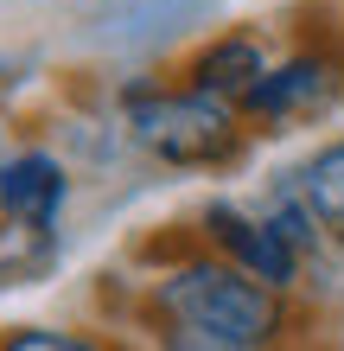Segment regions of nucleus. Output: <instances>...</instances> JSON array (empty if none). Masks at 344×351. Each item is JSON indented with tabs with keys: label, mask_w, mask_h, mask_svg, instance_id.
<instances>
[{
	"label": "nucleus",
	"mask_w": 344,
	"mask_h": 351,
	"mask_svg": "<svg viewBox=\"0 0 344 351\" xmlns=\"http://www.w3.org/2000/svg\"><path fill=\"white\" fill-rule=\"evenodd\" d=\"M134 326H191V332L249 345V351H300L306 339V306L293 294L249 281L224 256H211L204 243H191L178 262L153 268L134 287Z\"/></svg>",
	"instance_id": "1"
},
{
	"label": "nucleus",
	"mask_w": 344,
	"mask_h": 351,
	"mask_svg": "<svg viewBox=\"0 0 344 351\" xmlns=\"http://www.w3.org/2000/svg\"><path fill=\"white\" fill-rule=\"evenodd\" d=\"M109 102L121 115L128 154L166 173H236L255 147V128L242 121V109L185 90L172 71L121 77V84H109Z\"/></svg>",
	"instance_id": "2"
},
{
	"label": "nucleus",
	"mask_w": 344,
	"mask_h": 351,
	"mask_svg": "<svg viewBox=\"0 0 344 351\" xmlns=\"http://www.w3.org/2000/svg\"><path fill=\"white\" fill-rule=\"evenodd\" d=\"M344 109V19L338 7H306L287 26V45L274 51V71L242 102V121L261 134H293Z\"/></svg>",
	"instance_id": "3"
},
{
	"label": "nucleus",
	"mask_w": 344,
	"mask_h": 351,
	"mask_svg": "<svg viewBox=\"0 0 344 351\" xmlns=\"http://www.w3.org/2000/svg\"><path fill=\"white\" fill-rule=\"evenodd\" d=\"M191 237L204 243L211 256H224L230 268H242L249 281L274 287V294H293L300 300V294H306V281H313L306 262L287 250V237H280L255 204H242V198H204L191 211Z\"/></svg>",
	"instance_id": "4"
},
{
	"label": "nucleus",
	"mask_w": 344,
	"mask_h": 351,
	"mask_svg": "<svg viewBox=\"0 0 344 351\" xmlns=\"http://www.w3.org/2000/svg\"><path fill=\"white\" fill-rule=\"evenodd\" d=\"M274 51H280V45H274L268 26H211V32H198L166 71H172L185 90L242 109V102L261 90V77L274 71Z\"/></svg>",
	"instance_id": "5"
},
{
	"label": "nucleus",
	"mask_w": 344,
	"mask_h": 351,
	"mask_svg": "<svg viewBox=\"0 0 344 351\" xmlns=\"http://www.w3.org/2000/svg\"><path fill=\"white\" fill-rule=\"evenodd\" d=\"M77 198V173L51 141H19L0 154V217L32 223V230H57Z\"/></svg>",
	"instance_id": "6"
},
{
	"label": "nucleus",
	"mask_w": 344,
	"mask_h": 351,
	"mask_svg": "<svg viewBox=\"0 0 344 351\" xmlns=\"http://www.w3.org/2000/svg\"><path fill=\"white\" fill-rule=\"evenodd\" d=\"M211 19H217V0H109L96 13V45L147 58L172 38H185L191 26L211 32Z\"/></svg>",
	"instance_id": "7"
},
{
	"label": "nucleus",
	"mask_w": 344,
	"mask_h": 351,
	"mask_svg": "<svg viewBox=\"0 0 344 351\" xmlns=\"http://www.w3.org/2000/svg\"><path fill=\"white\" fill-rule=\"evenodd\" d=\"M300 198H306V211L319 217V230H326L332 256H344V128L326 134L319 147L300 160V167H287Z\"/></svg>",
	"instance_id": "8"
},
{
	"label": "nucleus",
	"mask_w": 344,
	"mask_h": 351,
	"mask_svg": "<svg viewBox=\"0 0 344 351\" xmlns=\"http://www.w3.org/2000/svg\"><path fill=\"white\" fill-rule=\"evenodd\" d=\"M255 211L274 223L280 237H287V250L306 262V275H319V268L332 262V243H326V230H319V217L306 211V198H300V185H293V173H274L268 185H261V198H255ZM313 287V281H306Z\"/></svg>",
	"instance_id": "9"
},
{
	"label": "nucleus",
	"mask_w": 344,
	"mask_h": 351,
	"mask_svg": "<svg viewBox=\"0 0 344 351\" xmlns=\"http://www.w3.org/2000/svg\"><path fill=\"white\" fill-rule=\"evenodd\" d=\"M57 262H64V237L57 230H32V223L0 217V287H38Z\"/></svg>",
	"instance_id": "10"
},
{
	"label": "nucleus",
	"mask_w": 344,
	"mask_h": 351,
	"mask_svg": "<svg viewBox=\"0 0 344 351\" xmlns=\"http://www.w3.org/2000/svg\"><path fill=\"white\" fill-rule=\"evenodd\" d=\"M0 351H128L103 326H70V319H26L0 332Z\"/></svg>",
	"instance_id": "11"
},
{
	"label": "nucleus",
	"mask_w": 344,
	"mask_h": 351,
	"mask_svg": "<svg viewBox=\"0 0 344 351\" xmlns=\"http://www.w3.org/2000/svg\"><path fill=\"white\" fill-rule=\"evenodd\" d=\"M140 351H249V345L191 332V326H140Z\"/></svg>",
	"instance_id": "12"
},
{
	"label": "nucleus",
	"mask_w": 344,
	"mask_h": 351,
	"mask_svg": "<svg viewBox=\"0 0 344 351\" xmlns=\"http://www.w3.org/2000/svg\"><path fill=\"white\" fill-rule=\"evenodd\" d=\"M0 154H7V141H0Z\"/></svg>",
	"instance_id": "13"
}]
</instances>
